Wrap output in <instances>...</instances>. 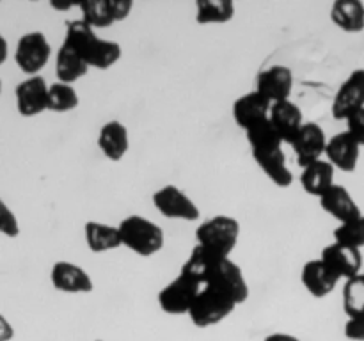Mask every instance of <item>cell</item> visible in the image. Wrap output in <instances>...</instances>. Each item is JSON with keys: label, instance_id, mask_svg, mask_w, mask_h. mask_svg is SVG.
Here are the masks:
<instances>
[{"label": "cell", "instance_id": "obj_1", "mask_svg": "<svg viewBox=\"0 0 364 341\" xmlns=\"http://www.w3.org/2000/svg\"><path fill=\"white\" fill-rule=\"evenodd\" d=\"M247 298L249 284L244 272L233 259L224 258L203 281L188 318L199 329L213 327L226 320Z\"/></svg>", "mask_w": 364, "mask_h": 341}, {"label": "cell", "instance_id": "obj_2", "mask_svg": "<svg viewBox=\"0 0 364 341\" xmlns=\"http://www.w3.org/2000/svg\"><path fill=\"white\" fill-rule=\"evenodd\" d=\"M63 45L70 46L87 63L89 67L95 70H109L123 55L119 43L100 38L95 28L89 27L82 18L68 21Z\"/></svg>", "mask_w": 364, "mask_h": 341}, {"label": "cell", "instance_id": "obj_3", "mask_svg": "<svg viewBox=\"0 0 364 341\" xmlns=\"http://www.w3.org/2000/svg\"><path fill=\"white\" fill-rule=\"evenodd\" d=\"M117 227H119L123 247L130 249L137 256L149 258L162 251L166 234L162 227L153 220L142 215H128L117 224Z\"/></svg>", "mask_w": 364, "mask_h": 341}, {"label": "cell", "instance_id": "obj_4", "mask_svg": "<svg viewBox=\"0 0 364 341\" xmlns=\"http://www.w3.org/2000/svg\"><path fill=\"white\" fill-rule=\"evenodd\" d=\"M240 238V222L233 217L213 215L199 224L196 229L198 244L212 249L213 252L230 258Z\"/></svg>", "mask_w": 364, "mask_h": 341}, {"label": "cell", "instance_id": "obj_5", "mask_svg": "<svg viewBox=\"0 0 364 341\" xmlns=\"http://www.w3.org/2000/svg\"><path fill=\"white\" fill-rule=\"evenodd\" d=\"M201 286V281L180 270V274L159 291L156 302L167 315H188Z\"/></svg>", "mask_w": 364, "mask_h": 341}, {"label": "cell", "instance_id": "obj_6", "mask_svg": "<svg viewBox=\"0 0 364 341\" xmlns=\"http://www.w3.org/2000/svg\"><path fill=\"white\" fill-rule=\"evenodd\" d=\"M52 57V45L43 32H27L21 36L14 50V63L21 73L36 77L48 64Z\"/></svg>", "mask_w": 364, "mask_h": 341}, {"label": "cell", "instance_id": "obj_7", "mask_svg": "<svg viewBox=\"0 0 364 341\" xmlns=\"http://www.w3.org/2000/svg\"><path fill=\"white\" fill-rule=\"evenodd\" d=\"M153 206L162 217L171 220H185L196 222L199 220L198 205L176 185H164L153 194Z\"/></svg>", "mask_w": 364, "mask_h": 341}, {"label": "cell", "instance_id": "obj_8", "mask_svg": "<svg viewBox=\"0 0 364 341\" xmlns=\"http://www.w3.org/2000/svg\"><path fill=\"white\" fill-rule=\"evenodd\" d=\"M364 109V70H354L338 87L331 105V114L336 121H345Z\"/></svg>", "mask_w": 364, "mask_h": 341}, {"label": "cell", "instance_id": "obj_9", "mask_svg": "<svg viewBox=\"0 0 364 341\" xmlns=\"http://www.w3.org/2000/svg\"><path fill=\"white\" fill-rule=\"evenodd\" d=\"M327 141L329 139L326 137V131H323V128L318 123L306 121L304 126L299 130V134L290 142L291 149H294L295 156H297L299 166L304 169V167L326 158Z\"/></svg>", "mask_w": 364, "mask_h": 341}, {"label": "cell", "instance_id": "obj_10", "mask_svg": "<svg viewBox=\"0 0 364 341\" xmlns=\"http://www.w3.org/2000/svg\"><path fill=\"white\" fill-rule=\"evenodd\" d=\"M255 89L270 103L287 102L294 91V71L283 64L265 67L256 77Z\"/></svg>", "mask_w": 364, "mask_h": 341}, {"label": "cell", "instance_id": "obj_11", "mask_svg": "<svg viewBox=\"0 0 364 341\" xmlns=\"http://www.w3.org/2000/svg\"><path fill=\"white\" fill-rule=\"evenodd\" d=\"M48 91L50 85L41 75L21 80L14 91L18 112L23 117H34L48 110Z\"/></svg>", "mask_w": 364, "mask_h": 341}, {"label": "cell", "instance_id": "obj_12", "mask_svg": "<svg viewBox=\"0 0 364 341\" xmlns=\"http://www.w3.org/2000/svg\"><path fill=\"white\" fill-rule=\"evenodd\" d=\"M320 258H322L323 263L343 281L359 276L364 270L361 249L338 244V242L326 245V247L322 249Z\"/></svg>", "mask_w": 364, "mask_h": 341}, {"label": "cell", "instance_id": "obj_13", "mask_svg": "<svg viewBox=\"0 0 364 341\" xmlns=\"http://www.w3.org/2000/svg\"><path fill=\"white\" fill-rule=\"evenodd\" d=\"M50 283L57 291L71 295L91 293L95 290V283L87 270L71 261L53 263L52 270H50Z\"/></svg>", "mask_w": 364, "mask_h": 341}, {"label": "cell", "instance_id": "obj_14", "mask_svg": "<svg viewBox=\"0 0 364 341\" xmlns=\"http://www.w3.org/2000/svg\"><path fill=\"white\" fill-rule=\"evenodd\" d=\"M361 148L363 146L350 131H338L327 141L326 160L333 163L334 169L343 170V173H354L358 169Z\"/></svg>", "mask_w": 364, "mask_h": 341}, {"label": "cell", "instance_id": "obj_15", "mask_svg": "<svg viewBox=\"0 0 364 341\" xmlns=\"http://www.w3.org/2000/svg\"><path fill=\"white\" fill-rule=\"evenodd\" d=\"M252 160L259 166V169L265 173V176L274 185L281 188H288L294 183V173L287 163V155L283 151V146H274L267 149H256L251 151Z\"/></svg>", "mask_w": 364, "mask_h": 341}, {"label": "cell", "instance_id": "obj_16", "mask_svg": "<svg viewBox=\"0 0 364 341\" xmlns=\"http://www.w3.org/2000/svg\"><path fill=\"white\" fill-rule=\"evenodd\" d=\"M270 107L272 103L267 98H263L258 91H249L245 94L238 96L233 103V119L238 128L249 130L255 124L269 119Z\"/></svg>", "mask_w": 364, "mask_h": 341}, {"label": "cell", "instance_id": "obj_17", "mask_svg": "<svg viewBox=\"0 0 364 341\" xmlns=\"http://www.w3.org/2000/svg\"><path fill=\"white\" fill-rule=\"evenodd\" d=\"M318 201L320 208L326 213H329V215L333 217V219H336L340 224L350 222V220L363 215L361 208H359V205L355 202V199L352 197L348 188L343 187V185L334 183Z\"/></svg>", "mask_w": 364, "mask_h": 341}, {"label": "cell", "instance_id": "obj_18", "mask_svg": "<svg viewBox=\"0 0 364 341\" xmlns=\"http://www.w3.org/2000/svg\"><path fill=\"white\" fill-rule=\"evenodd\" d=\"M301 281L313 297L323 298L336 290L338 283L341 279L323 263L322 258H318L311 259V261H308L302 266Z\"/></svg>", "mask_w": 364, "mask_h": 341}, {"label": "cell", "instance_id": "obj_19", "mask_svg": "<svg viewBox=\"0 0 364 341\" xmlns=\"http://www.w3.org/2000/svg\"><path fill=\"white\" fill-rule=\"evenodd\" d=\"M269 119L287 144H290L291 139L299 134V130H301L306 123L302 109L297 103L291 102V99L272 103Z\"/></svg>", "mask_w": 364, "mask_h": 341}, {"label": "cell", "instance_id": "obj_20", "mask_svg": "<svg viewBox=\"0 0 364 341\" xmlns=\"http://www.w3.org/2000/svg\"><path fill=\"white\" fill-rule=\"evenodd\" d=\"M98 148L112 162H119L130 148L128 130L121 121H109L100 128Z\"/></svg>", "mask_w": 364, "mask_h": 341}, {"label": "cell", "instance_id": "obj_21", "mask_svg": "<svg viewBox=\"0 0 364 341\" xmlns=\"http://www.w3.org/2000/svg\"><path fill=\"white\" fill-rule=\"evenodd\" d=\"M84 237L89 251L96 252V254H102V252H109L114 251V249L123 247L119 227L110 226V224L105 222H96V220L85 222Z\"/></svg>", "mask_w": 364, "mask_h": 341}, {"label": "cell", "instance_id": "obj_22", "mask_svg": "<svg viewBox=\"0 0 364 341\" xmlns=\"http://www.w3.org/2000/svg\"><path fill=\"white\" fill-rule=\"evenodd\" d=\"M331 21L347 34L364 31V4L361 0H336L331 7Z\"/></svg>", "mask_w": 364, "mask_h": 341}, {"label": "cell", "instance_id": "obj_23", "mask_svg": "<svg viewBox=\"0 0 364 341\" xmlns=\"http://www.w3.org/2000/svg\"><path fill=\"white\" fill-rule=\"evenodd\" d=\"M301 185L306 194L322 197L334 185V167L329 160L322 158L311 166L304 167L301 173Z\"/></svg>", "mask_w": 364, "mask_h": 341}, {"label": "cell", "instance_id": "obj_24", "mask_svg": "<svg viewBox=\"0 0 364 341\" xmlns=\"http://www.w3.org/2000/svg\"><path fill=\"white\" fill-rule=\"evenodd\" d=\"M89 70H91V67L87 66V63H85L77 52H73L70 46L60 45V48L57 50V57H55L57 82L73 85L75 82L84 78L85 75L89 73Z\"/></svg>", "mask_w": 364, "mask_h": 341}, {"label": "cell", "instance_id": "obj_25", "mask_svg": "<svg viewBox=\"0 0 364 341\" xmlns=\"http://www.w3.org/2000/svg\"><path fill=\"white\" fill-rule=\"evenodd\" d=\"M235 16V4L231 0H198L196 21L199 25L228 23Z\"/></svg>", "mask_w": 364, "mask_h": 341}, {"label": "cell", "instance_id": "obj_26", "mask_svg": "<svg viewBox=\"0 0 364 341\" xmlns=\"http://www.w3.org/2000/svg\"><path fill=\"white\" fill-rule=\"evenodd\" d=\"M77 9L80 11L82 20L92 28L110 27L114 21L112 11H110V0H82L77 2Z\"/></svg>", "mask_w": 364, "mask_h": 341}, {"label": "cell", "instance_id": "obj_27", "mask_svg": "<svg viewBox=\"0 0 364 341\" xmlns=\"http://www.w3.org/2000/svg\"><path fill=\"white\" fill-rule=\"evenodd\" d=\"M80 103L78 92L73 85L63 84V82H53L50 84L48 91V110L50 112H70L75 110Z\"/></svg>", "mask_w": 364, "mask_h": 341}, {"label": "cell", "instance_id": "obj_28", "mask_svg": "<svg viewBox=\"0 0 364 341\" xmlns=\"http://www.w3.org/2000/svg\"><path fill=\"white\" fill-rule=\"evenodd\" d=\"M343 311L348 318L364 315V274L347 279L343 284Z\"/></svg>", "mask_w": 364, "mask_h": 341}, {"label": "cell", "instance_id": "obj_29", "mask_svg": "<svg viewBox=\"0 0 364 341\" xmlns=\"http://www.w3.org/2000/svg\"><path fill=\"white\" fill-rule=\"evenodd\" d=\"M245 139H247L249 146H251V151L274 148V146H283L284 142L281 135L277 134L276 128H274V124L270 123V119L262 121V123L245 130Z\"/></svg>", "mask_w": 364, "mask_h": 341}, {"label": "cell", "instance_id": "obj_30", "mask_svg": "<svg viewBox=\"0 0 364 341\" xmlns=\"http://www.w3.org/2000/svg\"><path fill=\"white\" fill-rule=\"evenodd\" d=\"M334 242L343 245H350V247L363 249L364 247V215L358 219L350 220V222L340 224L333 233Z\"/></svg>", "mask_w": 364, "mask_h": 341}, {"label": "cell", "instance_id": "obj_31", "mask_svg": "<svg viewBox=\"0 0 364 341\" xmlns=\"http://www.w3.org/2000/svg\"><path fill=\"white\" fill-rule=\"evenodd\" d=\"M0 231L4 237L16 238L20 234V222H18L16 215L11 212L6 201H2V217H0Z\"/></svg>", "mask_w": 364, "mask_h": 341}, {"label": "cell", "instance_id": "obj_32", "mask_svg": "<svg viewBox=\"0 0 364 341\" xmlns=\"http://www.w3.org/2000/svg\"><path fill=\"white\" fill-rule=\"evenodd\" d=\"M343 334L350 341H364V315L348 318L343 327Z\"/></svg>", "mask_w": 364, "mask_h": 341}, {"label": "cell", "instance_id": "obj_33", "mask_svg": "<svg viewBox=\"0 0 364 341\" xmlns=\"http://www.w3.org/2000/svg\"><path fill=\"white\" fill-rule=\"evenodd\" d=\"M347 130L358 139L359 144L364 148V109L355 112L354 116H350L347 119Z\"/></svg>", "mask_w": 364, "mask_h": 341}, {"label": "cell", "instance_id": "obj_34", "mask_svg": "<svg viewBox=\"0 0 364 341\" xmlns=\"http://www.w3.org/2000/svg\"><path fill=\"white\" fill-rule=\"evenodd\" d=\"M134 9V2L132 0H110V11H112L114 21L127 20Z\"/></svg>", "mask_w": 364, "mask_h": 341}, {"label": "cell", "instance_id": "obj_35", "mask_svg": "<svg viewBox=\"0 0 364 341\" xmlns=\"http://www.w3.org/2000/svg\"><path fill=\"white\" fill-rule=\"evenodd\" d=\"M263 341H302L301 337L294 336V334H287V332H274L269 334Z\"/></svg>", "mask_w": 364, "mask_h": 341}, {"label": "cell", "instance_id": "obj_36", "mask_svg": "<svg viewBox=\"0 0 364 341\" xmlns=\"http://www.w3.org/2000/svg\"><path fill=\"white\" fill-rule=\"evenodd\" d=\"M14 336V330L11 329L9 322L6 318H0V341H9V337Z\"/></svg>", "mask_w": 364, "mask_h": 341}, {"label": "cell", "instance_id": "obj_37", "mask_svg": "<svg viewBox=\"0 0 364 341\" xmlns=\"http://www.w3.org/2000/svg\"><path fill=\"white\" fill-rule=\"evenodd\" d=\"M50 6H52V9H55V11H70V9H73V7H77L78 4H59V2H52L50 4Z\"/></svg>", "mask_w": 364, "mask_h": 341}, {"label": "cell", "instance_id": "obj_38", "mask_svg": "<svg viewBox=\"0 0 364 341\" xmlns=\"http://www.w3.org/2000/svg\"><path fill=\"white\" fill-rule=\"evenodd\" d=\"M95 341H103V340H95Z\"/></svg>", "mask_w": 364, "mask_h": 341}, {"label": "cell", "instance_id": "obj_39", "mask_svg": "<svg viewBox=\"0 0 364 341\" xmlns=\"http://www.w3.org/2000/svg\"><path fill=\"white\" fill-rule=\"evenodd\" d=\"M363 274H364V270H363Z\"/></svg>", "mask_w": 364, "mask_h": 341}]
</instances>
